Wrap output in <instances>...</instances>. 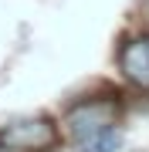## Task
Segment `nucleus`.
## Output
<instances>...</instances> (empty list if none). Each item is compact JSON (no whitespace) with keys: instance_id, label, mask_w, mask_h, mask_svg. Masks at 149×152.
Returning a JSON list of instances; mask_svg holds the SVG:
<instances>
[{"instance_id":"20e7f679","label":"nucleus","mask_w":149,"mask_h":152,"mask_svg":"<svg viewBox=\"0 0 149 152\" xmlns=\"http://www.w3.org/2000/svg\"><path fill=\"white\" fill-rule=\"evenodd\" d=\"M119 145H122V132L115 129V125L98 129V132H92V135H85V139L75 142L78 152H119Z\"/></svg>"},{"instance_id":"7ed1b4c3","label":"nucleus","mask_w":149,"mask_h":152,"mask_svg":"<svg viewBox=\"0 0 149 152\" xmlns=\"http://www.w3.org/2000/svg\"><path fill=\"white\" fill-rule=\"evenodd\" d=\"M119 64L126 71V78L139 88H149V37L129 41L119 54Z\"/></svg>"},{"instance_id":"f03ea898","label":"nucleus","mask_w":149,"mask_h":152,"mask_svg":"<svg viewBox=\"0 0 149 152\" xmlns=\"http://www.w3.org/2000/svg\"><path fill=\"white\" fill-rule=\"evenodd\" d=\"M115 115H119V102H112V98H88V102L75 105L71 112H68V132H71V139H85L92 135V132L98 129H109V125H115Z\"/></svg>"},{"instance_id":"f257e3e1","label":"nucleus","mask_w":149,"mask_h":152,"mask_svg":"<svg viewBox=\"0 0 149 152\" xmlns=\"http://www.w3.org/2000/svg\"><path fill=\"white\" fill-rule=\"evenodd\" d=\"M58 142V129L51 118H21L0 129V149L7 152H44Z\"/></svg>"}]
</instances>
